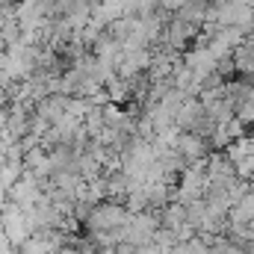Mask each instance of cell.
<instances>
[{
	"label": "cell",
	"instance_id": "cell-1",
	"mask_svg": "<svg viewBox=\"0 0 254 254\" xmlns=\"http://www.w3.org/2000/svg\"><path fill=\"white\" fill-rule=\"evenodd\" d=\"M36 116L45 119V122H51V125L63 122L65 116H68V98L65 95H48V98H42L36 104Z\"/></svg>",
	"mask_w": 254,
	"mask_h": 254
}]
</instances>
